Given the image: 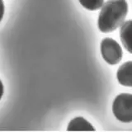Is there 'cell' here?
<instances>
[{
	"mask_svg": "<svg viewBox=\"0 0 132 132\" xmlns=\"http://www.w3.org/2000/svg\"><path fill=\"white\" fill-rule=\"evenodd\" d=\"M128 13L126 0H108L102 6L98 16V28L102 32H111L124 22Z\"/></svg>",
	"mask_w": 132,
	"mask_h": 132,
	"instance_id": "obj_1",
	"label": "cell"
},
{
	"mask_svg": "<svg viewBox=\"0 0 132 132\" xmlns=\"http://www.w3.org/2000/svg\"><path fill=\"white\" fill-rule=\"evenodd\" d=\"M113 114L120 121H132V94L121 93L115 98L112 104Z\"/></svg>",
	"mask_w": 132,
	"mask_h": 132,
	"instance_id": "obj_2",
	"label": "cell"
},
{
	"mask_svg": "<svg viewBox=\"0 0 132 132\" xmlns=\"http://www.w3.org/2000/svg\"><path fill=\"white\" fill-rule=\"evenodd\" d=\"M101 53L107 64L114 65L122 59V50L120 45L111 38L103 39L101 43Z\"/></svg>",
	"mask_w": 132,
	"mask_h": 132,
	"instance_id": "obj_3",
	"label": "cell"
},
{
	"mask_svg": "<svg viewBox=\"0 0 132 132\" xmlns=\"http://www.w3.org/2000/svg\"><path fill=\"white\" fill-rule=\"evenodd\" d=\"M117 77L119 84L126 87H132V61L126 62L120 66Z\"/></svg>",
	"mask_w": 132,
	"mask_h": 132,
	"instance_id": "obj_4",
	"label": "cell"
},
{
	"mask_svg": "<svg viewBox=\"0 0 132 132\" xmlns=\"http://www.w3.org/2000/svg\"><path fill=\"white\" fill-rule=\"evenodd\" d=\"M120 38L125 49L132 54V20H128L122 24L120 30Z\"/></svg>",
	"mask_w": 132,
	"mask_h": 132,
	"instance_id": "obj_5",
	"label": "cell"
},
{
	"mask_svg": "<svg viewBox=\"0 0 132 132\" xmlns=\"http://www.w3.org/2000/svg\"><path fill=\"white\" fill-rule=\"evenodd\" d=\"M68 131H94L95 129L88 121L84 117H76L73 119L69 122L68 128Z\"/></svg>",
	"mask_w": 132,
	"mask_h": 132,
	"instance_id": "obj_6",
	"label": "cell"
},
{
	"mask_svg": "<svg viewBox=\"0 0 132 132\" xmlns=\"http://www.w3.org/2000/svg\"><path fill=\"white\" fill-rule=\"evenodd\" d=\"M81 5L90 11H96L101 8L104 0H78Z\"/></svg>",
	"mask_w": 132,
	"mask_h": 132,
	"instance_id": "obj_7",
	"label": "cell"
},
{
	"mask_svg": "<svg viewBox=\"0 0 132 132\" xmlns=\"http://www.w3.org/2000/svg\"><path fill=\"white\" fill-rule=\"evenodd\" d=\"M4 15V3L3 0H0V22L2 21Z\"/></svg>",
	"mask_w": 132,
	"mask_h": 132,
	"instance_id": "obj_8",
	"label": "cell"
},
{
	"mask_svg": "<svg viewBox=\"0 0 132 132\" xmlns=\"http://www.w3.org/2000/svg\"><path fill=\"white\" fill-rule=\"evenodd\" d=\"M3 95V85L2 81L0 80V100H1Z\"/></svg>",
	"mask_w": 132,
	"mask_h": 132,
	"instance_id": "obj_9",
	"label": "cell"
}]
</instances>
